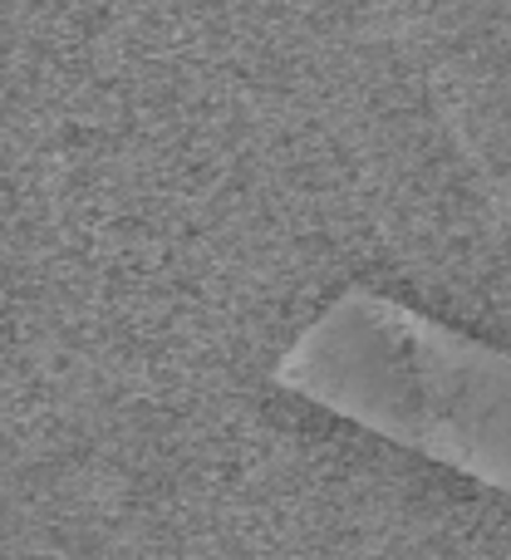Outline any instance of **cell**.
Returning <instances> with one entry per match:
<instances>
[{
    "label": "cell",
    "mask_w": 511,
    "mask_h": 560,
    "mask_svg": "<svg viewBox=\"0 0 511 560\" xmlns=\"http://www.w3.org/2000/svg\"><path fill=\"white\" fill-rule=\"evenodd\" d=\"M300 384L388 438L511 487V354L359 290L300 349Z\"/></svg>",
    "instance_id": "cell-1"
}]
</instances>
